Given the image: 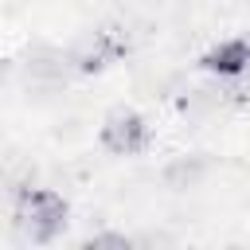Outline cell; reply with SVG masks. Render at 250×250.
<instances>
[{
  "instance_id": "7a4b0ae2",
  "label": "cell",
  "mask_w": 250,
  "mask_h": 250,
  "mask_svg": "<svg viewBox=\"0 0 250 250\" xmlns=\"http://www.w3.org/2000/svg\"><path fill=\"white\" fill-rule=\"evenodd\" d=\"M98 145L109 152V156H141L148 152L152 145V125L141 109L133 105H117L102 117L98 125Z\"/></svg>"
},
{
  "instance_id": "3957f363",
  "label": "cell",
  "mask_w": 250,
  "mask_h": 250,
  "mask_svg": "<svg viewBox=\"0 0 250 250\" xmlns=\"http://www.w3.org/2000/svg\"><path fill=\"white\" fill-rule=\"evenodd\" d=\"M199 70L219 78H250V31L227 35L199 55Z\"/></svg>"
},
{
  "instance_id": "277c9868",
  "label": "cell",
  "mask_w": 250,
  "mask_h": 250,
  "mask_svg": "<svg viewBox=\"0 0 250 250\" xmlns=\"http://www.w3.org/2000/svg\"><path fill=\"white\" fill-rule=\"evenodd\" d=\"M207 176H211V160H207L203 152H180V156H172V160L160 168V184L172 188V191H191V188H199Z\"/></svg>"
},
{
  "instance_id": "6da1fadb",
  "label": "cell",
  "mask_w": 250,
  "mask_h": 250,
  "mask_svg": "<svg viewBox=\"0 0 250 250\" xmlns=\"http://www.w3.org/2000/svg\"><path fill=\"white\" fill-rule=\"evenodd\" d=\"M12 227L23 242H55L70 219V203L59 188L20 184L12 191Z\"/></svg>"
}]
</instances>
